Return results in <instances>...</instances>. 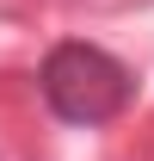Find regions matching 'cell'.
<instances>
[{
    "mask_svg": "<svg viewBox=\"0 0 154 161\" xmlns=\"http://www.w3.org/2000/svg\"><path fill=\"white\" fill-rule=\"evenodd\" d=\"M37 87H43V105L56 112L62 124H111L123 105L136 99V80L130 68L111 56V50H99V43H56L37 68Z\"/></svg>",
    "mask_w": 154,
    "mask_h": 161,
    "instance_id": "obj_1",
    "label": "cell"
}]
</instances>
